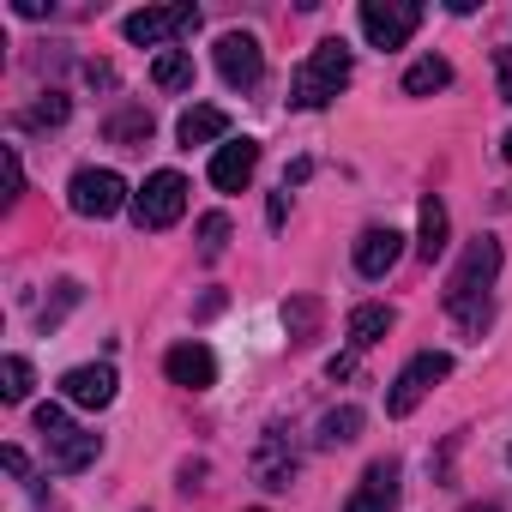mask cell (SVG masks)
Returning <instances> with one entry per match:
<instances>
[{"label": "cell", "instance_id": "26", "mask_svg": "<svg viewBox=\"0 0 512 512\" xmlns=\"http://www.w3.org/2000/svg\"><path fill=\"white\" fill-rule=\"evenodd\" d=\"M31 422H37V434H43V440H55V434H67V428H73L61 404H37V416H31Z\"/></svg>", "mask_w": 512, "mask_h": 512}, {"label": "cell", "instance_id": "6", "mask_svg": "<svg viewBox=\"0 0 512 512\" xmlns=\"http://www.w3.org/2000/svg\"><path fill=\"white\" fill-rule=\"evenodd\" d=\"M67 199H73L79 217H115L127 205V181L115 169H79L73 187H67Z\"/></svg>", "mask_w": 512, "mask_h": 512}, {"label": "cell", "instance_id": "10", "mask_svg": "<svg viewBox=\"0 0 512 512\" xmlns=\"http://www.w3.org/2000/svg\"><path fill=\"white\" fill-rule=\"evenodd\" d=\"M163 374H169L175 386H187V392H205V386H217V356H211L205 344H175V350L163 356Z\"/></svg>", "mask_w": 512, "mask_h": 512}, {"label": "cell", "instance_id": "29", "mask_svg": "<svg viewBox=\"0 0 512 512\" xmlns=\"http://www.w3.org/2000/svg\"><path fill=\"white\" fill-rule=\"evenodd\" d=\"M494 79H500V97L512 103V49H494Z\"/></svg>", "mask_w": 512, "mask_h": 512}, {"label": "cell", "instance_id": "8", "mask_svg": "<svg viewBox=\"0 0 512 512\" xmlns=\"http://www.w3.org/2000/svg\"><path fill=\"white\" fill-rule=\"evenodd\" d=\"M217 73H223V85H235V91H253V85H260V73H266V55H260V43H253L247 31H229V37L217 43Z\"/></svg>", "mask_w": 512, "mask_h": 512}, {"label": "cell", "instance_id": "2", "mask_svg": "<svg viewBox=\"0 0 512 512\" xmlns=\"http://www.w3.org/2000/svg\"><path fill=\"white\" fill-rule=\"evenodd\" d=\"M344 85H350V49H344V37H326V43H314V55L296 67L290 103H296V109H326Z\"/></svg>", "mask_w": 512, "mask_h": 512}, {"label": "cell", "instance_id": "23", "mask_svg": "<svg viewBox=\"0 0 512 512\" xmlns=\"http://www.w3.org/2000/svg\"><path fill=\"white\" fill-rule=\"evenodd\" d=\"M0 398H7V404H25V398H31V362H25V356H7V362H0Z\"/></svg>", "mask_w": 512, "mask_h": 512}, {"label": "cell", "instance_id": "28", "mask_svg": "<svg viewBox=\"0 0 512 512\" xmlns=\"http://www.w3.org/2000/svg\"><path fill=\"white\" fill-rule=\"evenodd\" d=\"M31 121H37V127H43V121H49V127H55V121H67V97H55V91H49V103H37V109H31Z\"/></svg>", "mask_w": 512, "mask_h": 512}, {"label": "cell", "instance_id": "21", "mask_svg": "<svg viewBox=\"0 0 512 512\" xmlns=\"http://www.w3.org/2000/svg\"><path fill=\"white\" fill-rule=\"evenodd\" d=\"M356 434H362V410H356V404H344V410L320 416V446H350Z\"/></svg>", "mask_w": 512, "mask_h": 512}, {"label": "cell", "instance_id": "32", "mask_svg": "<svg viewBox=\"0 0 512 512\" xmlns=\"http://www.w3.org/2000/svg\"><path fill=\"white\" fill-rule=\"evenodd\" d=\"M464 512H494V506H464Z\"/></svg>", "mask_w": 512, "mask_h": 512}, {"label": "cell", "instance_id": "31", "mask_svg": "<svg viewBox=\"0 0 512 512\" xmlns=\"http://www.w3.org/2000/svg\"><path fill=\"white\" fill-rule=\"evenodd\" d=\"M500 157H506V163H512V133H506V139H500Z\"/></svg>", "mask_w": 512, "mask_h": 512}, {"label": "cell", "instance_id": "5", "mask_svg": "<svg viewBox=\"0 0 512 512\" xmlns=\"http://www.w3.org/2000/svg\"><path fill=\"white\" fill-rule=\"evenodd\" d=\"M181 211H187V181H181L175 169H157V175L133 193V223H139V229H169Z\"/></svg>", "mask_w": 512, "mask_h": 512}, {"label": "cell", "instance_id": "3", "mask_svg": "<svg viewBox=\"0 0 512 512\" xmlns=\"http://www.w3.org/2000/svg\"><path fill=\"white\" fill-rule=\"evenodd\" d=\"M446 374H452V356H446V350H422V356H410L404 374H398L392 392H386V410H392V416H410V410L446 380Z\"/></svg>", "mask_w": 512, "mask_h": 512}, {"label": "cell", "instance_id": "12", "mask_svg": "<svg viewBox=\"0 0 512 512\" xmlns=\"http://www.w3.org/2000/svg\"><path fill=\"white\" fill-rule=\"evenodd\" d=\"M61 392H67V404H79V410H103V404L115 398V368H109V362H85V368H73V374L61 380Z\"/></svg>", "mask_w": 512, "mask_h": 512}, {"label": "cell", "instance_id": "4", "mask_svg": "<svg viewBox=\"0 0 512 512\" xmlns=\"http://www.w3.org/2000/svg\"><path fill=\"white\" fill-rule=\"evenodd\" d=\"M422 25V7L416 0H362V37L374 49H404Z\"/></svg>", "mask_w": 512, "mask_h": 512}, {"label": "cell", "instance_id": "33", "mask_svg": "<svg viewBox=\"0 0 512 512\" xmlns=\"http://www.w3.org/2000/svg\"><path fill=\"white\" fill-rule=\"evenodd\" d=\"M253 512H266V506H253Z\"/></svg>", "mask_w": 512, "mask_h": 512}, {"label": "cell", "instance_id": "1", "mask_svg": "<svg viewBox=\"0 0 512 512\" xmlns=\"http://www.w3.org/2000/svg\"><path fill=\"white\" fill-rule=\"evenodd\" d=\"M494 272H500V241L476 235L464 247V260L452 266L446 278V314L464 326V332H482L488 326V290H494Z\"/></svg>", "mask_w": 512, "mask_h": 512}, {"label": "cell", "instance_id": "30", "mask_svg": "<svg viewBox=\"0 0 512 512\" xmlns=\"http://www.w3.org/2000/svg\"><path fill=\"white\" fill-rule=\"evenodd\" d=\"M350 368H356L350 356H332V362H326V374H332V380H350Z\"/></svg>", "mask_w": 512, "mask_h": 512}, {"label": "cell", "instance_id": "18", "mask_svg": "<svg viewBox=\"0 0 512 512\" xmlns=\"http://www.w3.org/2000/svg\"><path fill=\"white\" fill-rule=\"evenodd\" d=\"M416 253H422L428 266L440 260V253H446V205H440L434 193L422 199V241H416Z\"/></svg>", "mask_w": 512, "mask_h": 512}, {"label": "cell", "instance_id": "17", "mask_svg": "<svg viewBox=\"0 0 512 512\" xmlns=\"http://www.w3.org/2000/svg\"><path fill=\"white\" fill-rule=\"evenodd\" d=\"M223 133H229V115L211 109V103H199V109L181 115V145H211V139H223Z\"/></svg>", "mask_w": 512, "mask_h": 512}, {"label": "cell", "instance_id": "16", "mask_svg": "<svg viewBox=\"0 0 512 512\" xmlns=\"http://www.w3.org/2000/svg\"><path fill=\"white\" fill-rule=\"evenodd\" d=\"M386 332H392V308H386V302H362V308L350 314V344H356V350H374Z\"/></svg>", "mask_w": 512, "mask_h": 512}, {"label": "cell", "instance_id": "27", "mask_svg": "<svg viewBox=\"0 0 512 512\" xmlns=\"http://www.w3.org/2000/svg\"><path fill=\"white\" fill-rule=\"evenodd\" d=\"M0 169H7V205L25 193V163H19V151L7 145V151H0Z\"/></svg>", "mask_w": 512, "mask_h": 512}, {"label": "cell", "instance_id": "20", "mask_svg": "<svg viewBox=\"0 0 512 512\" xmlns=\"http://www.w3.org/2000/svg\"><path fill=\"white\" fill-rule=\"evenodd\" d=\"M446 85H452V67H446L440 55H422V61L404 73V91H410V97H434V91H446Z\"/></svg>", "mask_w": 512, "mask_h": 512}, {"label": "cell", "instance_id": "24", "mask_svg": "<svg viewBox=\"0 0 512 512\" xmlns=\"http://www.w3.org/2000/svg\"><path fill=\"white\" fill-rule=\"evenodd\" d=\"M109 139H115V145H145V139H151V115H145V109H121V115L109 121Z\"/></svg>", "mask_w": 512, "mask_h": 512}, {"label": "cell", "instance_id": "7", "mask_svg": "<svg viewBox=\"0 0 512 512\" xmlns=\"http://www.w3.org/2000/svg\"><path fill=\"white\" fill-rule=\"evenodd\" d=\"M199 25V7H145V13H127V43H139V49H163L169 37H181V31H193Z\"/></svg>", "mask_w": 512, "mask_h": 512}, {"label": "cell", "instance_id": "15", "mask_svg": "<svg viewBox=\"0 0 512 512\" xmlns=\"http://www.w3.org/2000/svg\"><path fill=\"white\" fill-rule=\"evenodd\" d=\"M253 470H260L266 488H290V476H296V452H284V434H278V428L266 434V446H260V458H253Z\"/></svg>", "mask_w": 512, "mask_h": 512}, {"label": "cell", "instance_id": "11", "mask_svg": "<svg viewBox=\"0 0 512 512\" xmlns=\"http://www.w3.org/2000/svg\"><path fill=\"white\" fill-rule=\"evenodd\" d=\"M392 506H398V464L380 458L362 470V488L344 500V512H392Z\"/></svg>", "mask_w": 512, "mask_h": 512}, {"label": "cell", "instance_id": "13", "mask_svg": "<svg viewBox=\"0 0 512 512\" xmlns=\"http://www.w3.org/2000/svg\"><path fill=\"white\" fill-rule=\"evenodd\" d=\"M398 253H404V235L398 229H362V241H356V272L362 278H386L398 266Z\"/></svg>", "mask_w": 512, "mask_h": 512}, {"label": "cell", "instance_id": "22", "mask_svg": "<svg viewBox=\"0 0 512 512\" xmlns=\"http://www.w3.org/2000/svg\"><path fill=\"white\" fill-rule=\"evenodd\" d=\"M314 326H320V302H314V296L284 302V332H290L296 344H308V338H314Z\"/></svg>", "mask_w": 512, "mask_h": 512}, {"label": "cell", "instance_id": "9", "mask_svg": "<svg viewBox=\"0 0 512 512\" xmlns=\"http://www.w3.org/2000/svg\"><path fill=\"white\" fill-rule=\"evenodd\" d=\"M253 169H260V145L253 139H229L211 151V187H223V193H241L253 181Z\"/></svg>", "mask_w": 512, "mask_h": 512}, {"label": "cell", "instance_id": "14", "mask_svg": "<svg viewBox=\"0 0 512 512\" xmlns=\"http://www.w3.org/2000/svg\"><path fill=\"white\" fill-rule=\"evenodd\" d=\"M91 458H97V434H85V428H67V434H55V440H49V464H55V470H67V476H73V470H85Z\"/></svg>", "mask_w": 512, "mask_h": 512}, {"label": "cell", "instance_id": "34", "mask_svg": "<svg viewBox=\"0 0 512 512\" xmlns=\"http://www.w3.org/2000/svg\"><path fill=\"white\" fill-rule=\"evenodd\" d=\"M506 464H512V452H506Z\"/></svg>", "mask_w": 512, "mask_h": 512}, {"label": "cell", "instance_id": "25", "mask_svg": "<svg viewBox=\"0 0 512 512\" xmlns=\"http://www.w3.org/2000/svg\"><path fill=\"white\" fill-rule=\"evenodd\" d=\"M223 241H229V217H199V253H205V260H217V253H223Z\"/></svg>", "mask_w": 512, "mask_h": 512}, {"label": "cell", "instance_id": "19", "mask_svg": "<svg viewBox=\"0 0 512 512\" xmlns=\"http://www.w3.org/2000/svg\"><path fill=\"white\" fill-rule=\"evenodd\" d=\"M151 85H157V91H187V85H193V55L163 49V55L151 61Z\"/></svg>", "mask_w": 512, "mask_h": 512}]
</instances>
